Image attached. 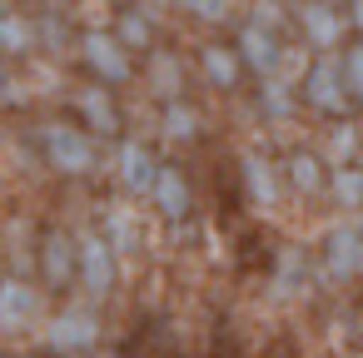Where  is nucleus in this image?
I'll return each instance as SVG.
<instances>
[{
  "label": "nucleus",
  "mask_w": 363,
  "mask_h": 358,
  "mask_svg": "<svg viewBox=\"0 0 363 358\" xmlns=\"http://www.w3.org/2000/svg\"><path fill=\"white\" fill-rule=\"evenodd\" d=\"M115 279H120V259L110 254V244L100 239V229H80L75 234V289L90 303H100L115 289Z\"/></svg>",
  "instance_id": "2"
},
{
  "label": "nucleus",
  "mask_w": 363,
  "mask_h": 358,
  "mask_svg": "<svg viewBox=\"0 0 363 358\" xmlns=\"http://www.w3.org/2000/svg\"><path fill=\"white\" fill-rule=\"evenodd\" d=\"M40 323V289L21 274H0V333L16 338Z\"/></svg>",
  "instance_id": "5"
},
{
  "label": "nucleus",
  "mask_w": 363,
  "mask_h": 358,
  "mask_svg": "<svg viewBox=\"0 0 363 358\" xmlns=\"http://www.w3.org/2000/svg\"><path fill=\"white\" fill-rule=\"evenodd\" d=\"M35 145H40L45 164H50L55 174H70V179H80V174H90V169L100 164L95 135L80 130V125H70V120H45V125H35Z\"/></svg>",
  "instance_id": "1"
},
{
  "label": "nucleus",
  "mask_w": 363,
  "mask_h": 358,
  "mask_svg": "<svg viewBox=\"0 0 363 358\" xmlns=\"http://www.w3.org/2000/svg\"><path fill=\"white\" fill-rule=\"evenodd\" d=\"M363 150V135H358V125H348V120H333V130H328V145H323V164L328 169H343V164H353V155Z\"/></svg>",
  "instance_id": "21"
},
{
  "label": "nucleus",
  "mask_w": 363,
  "mask_h": 358,
  "mask_svg": "<svg viewBox=\"0 0 363 358\" xmlns=\"http://www.w3.org/2000/svg\"><path fill=\"white\" fill-rule=\"evenodd\" d=\"M239 169H244V189H249V204L269 214V209L279 204V194H284V189H279V169L269 164V155H244V164H239Z\"/></svg>",
  "instance_id": "16"
},
{
  "label": "nucleus",
  "mask_w": 363,
  "mask_h": 358,
  "mask_svg": "<svg viewBox=\"0 0 363 358\" xmlns=\"http://www.w3.org/2000/svg\"><path fill=\"white\" fill-rule=\"evenodd\" d=\"M70 105H75V115L85 120V130H90L95 140H100V135H120V105H115L110 85L90 80V85H80V90L70 95Z\"/></svg>",
  "instance_id": "10"
},
{
  "label": "nucleus",
  "mask_w": 363,
  "mask_h": 358,
  "mask_svg": "<svg viewBox=\"0 0 363 358\" xmlns=\"http://www.w3.org/2000/svg\"><path fill=\"white\" fill-rule=\"evenodd\" d=\"M35 21V50H50V55H65L70 50V26L60 21V16H30Z\"/></svg>",
  "instance_id": "25"
},
{
  "label": "nucleus",
  "mask_w": 363,
  "mask_h": 358,
  "mask_svg": "<svg viewBox=\"0 0 363 358\" xmlns=\"http://www.w3.org/2000/svg\"><path fill=\"white\" fill-rule=\"evenodd\" d=\"M199 70H204V80H209V85H219V90H234L244 65H239L234 45H204V50H199Z\"/></svg>",
  "instance_id": "18"
},
{
  "label": "nucleus",
  "mask_w": 363,
  "mask_h": 358,
  "mask_svg": "<svg viewBox=\"0 0 363 358\" xmlns=\"http://www.w3.org/2000/svg\"><path fill=\"white\" fill-rule=\"evenodd\" d=\"M155 209H160V219H169V224H179L184 214H189V204H194V194H189V179L174 169V164H160L155 169V184H150V194H145Z\"/></svg>",
  "instance_id": "12"
},
{
  "label": "nucleus",
  "mask_w": 363,
  "mask_h": 358,
  "mask_svg": "<svg viewBox=\"0 0 363 358\" xmlns=\"http://www.w3.org/2000/svg\"><path fill=\"white\" fill-rule=\"evenodd\" d=\"M179 11H189L194 21H224L229 16V0H174Z\"/></svg>",
  "instance_id": "27"
},
{
  "label": "nucleus",
  "mask_w": 363,
  "mask_h": 358,
  "mask_svg": "<svg viewBox=\"0 0 363 358\" xmlns=\"http://www.w3.org/2000/svg\"><path fill=\"white\" fill-rule=\"evenodd\" d=\"M298 30H303V40L313 45V55H333V45H338V35H343V21L333 16L328 0H308V6L298 11Z\"/></svg>",
  "instance_id": "13"
},
{
  "label": "nucleus",
  "mask_w": 363,
  "mask_h": 358,
  "mask_svg": "<svg viewBox=\"0 0 363 358\" xmlns=\"http://www.w3.org/2000/svg\"><path fill=\"white\" fill-rule=\"evenodd\" d=\"M249 21H254V26H269V30H279V21H284V6H279V0H259Z\"/></svg>",
  "instance_id": "30"
},
{
  "label": "nucleus",
  "mask_w": 363,
  "mask_h": 358,
  "mask_svg": "<svg viewBox=\"0 0 363 358\" xmlns=\"http://www.w3.org/2000/svg\"><path fill=\"white\" fill-rule=\"evenodd\" d=\"M338 70H343V90H348V100L363 105V45H353V50L338 60Z\"/></svg>",
  "instance_id": "26"
},
{
  "label": "nucleus",
  "mask_w": 363,
  "mask_h": 358,
  "mask_svg": "<svg viewBox=\"0 0 363 358\" xmlns=\"http://www.w3.org/2000/svg\"><path fill=\"white\" fill-rule=\"evenodd\" d=\"M75 50H80V60H85V70L100 80V85H125L130 75H135V60H130V50L110 35V30H85L80 40H75Z\"/></svg>",
  "instance_id": "4"
},
{
  "label": "nucleus",
  "mask_w": 363,
  "mask_h": 358,
  "mask_svg": "<svg viewBox=\"0 0 363 358\" xmlns=\"http://www.w3.org/2000/svg\"><path fill=\"white\" fill-rule=\"evenodd\" d=\"M179 85H184L179 60H174L169 50H150V90L169 105V100H179Z\"/></svg>",
  "instance_id": "23"
},
{
  "label": "nucleus",
  "mask_w": 363,
  "mask_h": 358,
  "mask_svg": "<svg viewBox=\"0 0 363 358\" xmlns=\"http://www.w3.org/2000/svg\"><path fill=\"white\" fill-rule=\"evenodd\" d=\"M35 269H40L45 289H75V234L70 229H50L35 244Z\"/></svg>",
  "instance_id": "9"
},
{
  "label": "nucleus",
  "mask_w": 363,
  "mask_h": 358,
  "mask_svg": "<svg viewBox=\"0 0 363 358\" xmlns=\"http://www.w3.org/2000/svg\"><path fill=\"white\" fill-rule=\"evenodd\" d=\"M279 6H289V0H279Z\"/></svg>",
  "instance_id": "34"
},
{
  "label": "nucleus",
  "mask_w": 363,
  "mask_h": 358,
  "mask_svg": "<svg viewBox=\"0 0 363 358\" xmlns=\"http://www.w3.org/2000/svg\"><path fill=\"white\" fill-rule=\"evenodd\" d=\"M155 169H160V160H155L140 140H120V150H115V184H120L125 194L145 199L150 184H155Z\"/></svg>",
  "instance_id": "11"
},
{
  "label": "nucleus",
  "mask_w": 363,
  "mask_h": 358,
  "mask_svg": "<svg viewBox=\"0 0 363 358\" xmlns=\"http://www.w3.org/2000/svg\"><path fill=\"white\" fill-rule=\"evenodd\" d=\"M26 100V85H21V75L0 60V110H11V105H21Z\"/></svg>",
  "instance_id": "28"
},
{
  "label": "nucleus",
  "mask_w": 363,
  "mask_h": 358,
  "mask_svg": "<svg viewBox=\"0 0 363 358\" xmlns=\"http://www.w3.org/2000/svg\"><path fill=\"white\" fill-rule=\"evenodd\" d=\"M0 11H11V0H0Z\"/></svg>",
  "instance_id": "33"
},
{
  "label": "nucleus",
  "mask_w": 363,
  "mask_h": 358,
  "mask_svg": "<svg viewBox=\"0 0 363 358\" xmlns=\"http://www.w3.org/2000/svg\"><path fill=\"white\" fill-rule=\"evenodd\" d=\"M358 269H363V244H358L353 219H343V224H333V229L323 234V259L313 264V284H318V289L348 284Z\"/></svg>",
  "instance_id": "3"
},
{
  "label": "nucleus",
  "mask_w": 363,
  "mask_h": 358,
  "mask_svg": "<svg viewBox=\"0 0 363 358\" xmlns=\"http://www.w3.org/2000/svg\"><path fill=\"white\" fill-rule=\"evenodd\" d=\"M323 179H328V169H323L318 155H308V150H294V155H289V184H294L298 194H318Z\"/></svg>",
  "instance_id": "24"
},
{
  "label": "nucleus",
  "mask_w": 363,
  "mask_h": 358,
  "mask_svg": "<svg viewBox=\"0 0 363 358\" xmlns=\"http://www.w3.org/2000/svg\"><path fill=\"white\" fill-rule=\"evenodd\" d=\"M353 229H358V244H363V209L353 214Z\"/></svg>",
  "instance_id": "32"
},
{
  "label": "nucleus",
  "mask_w": 363,
  "mask_h": 358,
  "mask_svg": "<svg viewBox=\"0 0 363 358\" xmlns=\"http://www.w3.org/2000/svg\"><path fill=\"white\" fill-rule=\"evenodd\" d=\"M298 284H303V259H298V254H294V259L284 254V259H279V279H274V293H289V289H298Z\"/></svg>",
  "instance_id": "29"
},
{
  "label": "nucleus",
  "mask_w": 363,
  "mask_h": 358,
  "mask_svg": "<svg viewBox=\"0 0 363 358\" xmlns=\"http://www.w3.org/2000/svg\"><path fill=\"white\" fill-rule=\"evenodd\" d=\"M303 100L318 110V115H343L348 110V90H343V70H338V55H313L303 65Z\"/></svg>",
  "instance_id": "6"
},
{
  "label": "nucleus",
  "mask_w": 363,
  "mask_h": 358,
  "mask_svg": "<svg viewBox=\"0 0 363 358\" xmlns=\"http://www.w3.org/2000/svg\"><path fill=\"white\" fill-rule=\"evenodd\" d=\"M348 21H353V30H363V0H348Z\"/></svg>",
  "instance_id": "31"
},
{
  "label": "nucleus",
  "mask_w": 363,
  "mask_h": 358,
  "mask_svg": "<svg viewBox=\"0 0 363 358\" xmlns=\"http://www.w3.org/2000/svg\"><path fill=\"white\" fill-rule=\"evenodd\" d=\"M125 50H155V26L145 11H120L115 16V30H110Z\"/></svg>",
  "instance_id": "22"
},
{
  "label": "nucleus",
  "mask_w": 363,
  "mask_h": 358,
  "mask_svg": "<svg viewBox=\"0 0 363 358\" xmlns=\"http://www.w3.org/2000/svg\"><path fill=\"white\" fill-rule=\"evenodd\" d=\"M95 338H100V318L85 303H70L45 323V348L50 353H85V348H95Z\"/></svg>",
  "instance_id": "7"
},
{
  "label": "nucleus",
  "mask_w": 363,
  "mask_h": 358,
  "mask_svg": "<svg viewBox=\"0 0 363 358\" xmlns=\"http://www.w3.org/2000/svg\"><path fill=\"white\" fill-rule=\"evenodd\" d=\"M303 55H294V50H279V60L259 75V105L274 115V120H284V115H294V80H303Z\"/></svg>",
  "instance_id": "8"
},
{
  "label": "nucleus",
  "mask_w": 363,
  "mask_h": 358,
  "mask_svg": "<svg viewBox=\"0 0 363 358\" xmlns=\"http://www.w3.org/2000/svg\"><path fill=\"white\" fill-rule=\"evenodd\" d=\"M279 35L269 30V26H254V21H244V30H239V40H234V55H239V65L244 70H254V75H264L274 60H279Z\"/></svg>",
  "instance_id": "14"
},
{
  "label": "nucleus",
  "mask_w": 363,
  "mask_h": 358,
  "mask_svg": "<svg viewBox=\"0 0 363 358\" xmlns=\"http://www.w3.org/2000/svg\"><path fill=\"white\" fill-rule=\"evenodd\" d=\"M100 239L110 244V254L120 259V254H135L140 249V219H135V209L125 204V199H115V204H105V214H100Z\"/></svg>",
  "instance_id": "15"
},
{
  "label": "nucleus",
  "mask_w": 363,
  "mask_h": 358,
  "mask_svg": "<svg viewBox=\"0 0 363 358\" xmlns=\"http://www.w3.org/2000/svg\"><path fill=\"white\" fill-rule=\"evenodd\" d=\"M21 55H35V21L11 6L0 11V60H21Z\"/></svg>",
  "instance_id": "17"
},
{
  "label": "nucleus",
  "mask_w": 363,
  "mask_h": 358,
  "mask_svg": "<svg viewBox=\"0 0 363 358\" xmlns=\"http://www.w3.org/2000/svg\"><path fill=\"white\" fill-rule=\"evenodd\" d=\"M199 130H204V120H199V110H194V105H184V100H169V105H164L160 135H164L169 145H189Z\"/></svg>",
  "instance_id": "20"
},
{
  "label": "nucleus",
  "mask_w": 363,
  "mask_h": 358,
  "mask_svg": "<svg viewBox=\"0 0 363 358\" xmlns=\"http://www.w3.org/2000/svg\"><path fill=\"white\" fill-rule=\"evenodd\" d=\"M323 189H328V199H333L338 209H348V214H358V209H363V169H358V164L328 169Z\"/></svg>",
  "instance_id": "19"
}]
</instances>
